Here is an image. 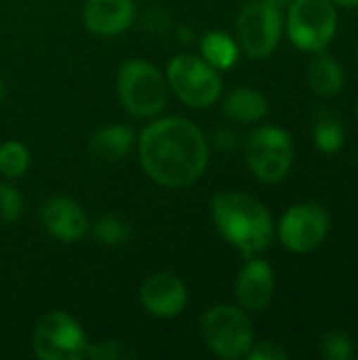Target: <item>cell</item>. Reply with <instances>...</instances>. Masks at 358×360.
<instances>
[{
    "label": "cell",
    "instance_id": "6da1fadb",
    "mask_svg": "<svg viewBox=\"0 0 358 360\" xmlns=\"http://www.w3.org/2000/svg\"><path fill=\"white\" fill-rule=\"evenodd\" d=\"M139 162L150 179L165 188H186L209 167V141L188 118L165 116L152 120L137 139Z\"/></svg>",
    "mask_w": 358,
    "mask_h": 360
},
{
    "label": "cell",
    "instance_id": "7a4b0ae2",
    "mask_svg": "<svg viewBox=\"0 0 358 360\" xmlns=\"http://www.w3.org/2000/svg\"><path fill=\"white\" fill-rule=\"evenodd\" d=\"M211 217L219 236L245 259L266 251L276 234L270 211L245 192H222L211 200Z\"/></svg>",
    "mask_w": 358,
    "mask_h": 360
},
{
    "label": "cell",
    "instance_id": "3957f363",
    "mask_svg": "<svg viewBox=\"0 0 358 360\" xmlns=\"http://www.w3.org/2000/svg\"><path fill=\"white\" fill-rule=\"evenodd\" d=\"M116 93L122 108L135 118H154L169 103L167 76L146 59H129L116 76Z\"/></svg>",
    "mask_w": 358,
    "mask_h": 360
},
{
    "label": "cell",
    "instance_id": "277c9868",
    "mask_svg": "<svg viewBox=\"0 0 358 360\" xmlns=\"http://www.w3.org/2000/svg\"><path fill=\"white\" fill-rule=\"evenodd\" d=\"M200 335L205 346L224 360L245 359L255 344V329L247 310L230 304H217L203 314Z\"/></svg>",
    "mask_w": 358,
    "mask_h": 360
},
{
    "label": "cell",
    "instance_id": "5b68a950",
    "mask_svg": "<svg viewBox=\"0 0 358 360\" xmlns=\"http://www.w3.org/2000/svg\"><path fill=\"white\" fill-rule=\"evenodd\" d=\"M169 89L190 108H211L224 91V80L219 70L209 65L203 57L181 53L173 57L167 65Z\"/></svg>",
    "mask_w": 358,
    "mask_h": 360
},
{
    "label": "cell",
    "instance_id": "8992f818",
    "mask_svg": "<svg viewBox=\"0 0 358 360\" xmlns=\"http://www.w3.org/2000/svg\"><path fill=\"white\" fill-rule=\"evenodd\" d=\"M338 32V11L331 0H291L287 13V36L306 53L327 51Z\"/></svg>",
    "mask_w": 358,
    "mask_h": 360
},
{
    "label": "cell",
    "instance_id": "52a82bcc",
    "mask_svg": "<svg viewBox=\"0 0 358 360\" xmlns=\"http://www.w3.org/2000/svg\"><path fill=\"white\" fill-rule=\"evenodd\" d=\"M245 156L255 179L262 184H279L293 167L295 146L285 129L260 127L249 135Z\"/></svg>",
    "mask_w": 358,
    "mask_h": 360
},
{
    "label": "cell",
    "instance_id": "ba28073f",
    "mask_svg": "<svg viewBox=\"0 0 358 360\" xmlns=\"http://www.w3.org/2000/svg\"><path fill=\"white\" fill-rule=\"evenodd\" d=\"M32 346L42 360H78L84 359L89 340L74 316L63 310H51L38 319Z\"/></svg>",
    "mask_w": 358,
    "mask_h": 360
},
{
    "label": "cell",
    "instance_id": "9c48e42d",
    "mask_svg": "<svg viewBox=\"0 0 358 360\" xmlns=\"http://www.w3.org/2000/svg\"><path fill=\"white\" fill-rule=\"evenodd\" d=\"M281 34L283 13L279 6L251 0L241 8L236 17V42L247 57L255 61L270 57L281 42Z\"/></svg>",
    "mask_w": 358,
    "mask_h": 360
},
{
    "label": "cell",
    "instance_id": "30bf717a",
    "mask_svg": "<svg viewBox=\"0 0 358 360\" xmlns=\"http://www.w3.org/2000/svg\"><path fill=\"white\" fill-rule=\"evenodd\" d=\"M329 228H331L329 213L321 205L300 202L283 213L276 226V234L287 251L304 255L317 251L325 243Z\"/></svg>",
    "mask_w": 358,
    "mask_h": 360
},
{
    "label": "cell",
    "instance_id": "8fae6325",
    "mask_svg": "<svg viewBox=\"0 0 358 360\" xmlns=\"http://www.w3.org/2000/svg\"><path fill=\"white\" fill-rule=\"evenodd\" d=\"M139 302L150 316L175 319L188 306V289L177 274L156 272L141 283Z\"/></svg>",
    "mask_w": 358,
    "mask_h": 360
},
{
    "label": "cell",
    "instance_id": "7c38bea8",
    "mask_svg": "<svg viewBox=\"0 0 358 360\" xmlns=\"http://www.w3.org/2000/svg\"><path fill=\"white\" fill-rule=\"evenodd\" d=\"M274 289L276 278L272 266L266 259H260L257 255L247 257L234 283V295L238 306L247 312H262L270 306Z\"/></svg>",
    "mask_w": 358,
    "mask_h": 360
},
{
    "label": "cell",
    "instance_id": "4fadbf2b",
    "mask_svg": "<svg viewBox=\"0 0 358 360\" xmlns=\"http://www.w3.org/2000/svg\"><path fill=\"white\" fill-rule=\"evenodd\" d=\"M40 224L46 234L61 243H76L91 230V221L84 209L76 200L65 196L44 200V205L40 207Z\"/></svg>",
    "mask_w": 358,
    "mask_h": 360
},
{
    "label": "cell",
    "instance_id": "5bb4252c",
    "mask_svg": "<svg viewBox=\"0 0 358 360\" xmlns=\"http://www.w3.org/2000/svg\"><path fill=\"white\" fill-rule=\"evenodd\" d=\"M133 0H87L82 8L84 27L97 36H118L135 21Z\"/></svg>",
    "mask_w": 358,
    "mask_h": 360
},
{
    "label": "cell",
    "instance_id": "9a60e30c",
    "mask_svg": "<svg viewBox=\"0 0 358 360\" xmlns=\"http://www.w3.org/2000/svg\"><path fill=\"white\" fill-rule=\"evenodd\" d=\"M135 131L127 124H108L97 129L89 139V152L106 162H118L131 154Z\"/></svg>",
    "mask_w": 358,
    "mask_h": 360
},
{
    "label": "cell",
    "instance_id": "2e32d148",
    "mask_svg": "<svg viewBox=\"0 0 358 360\" xmlns=\"http://www.w3.org/2000/svg\"><path fill=\"white\" fill-rule=\"evenodd\" d=\"M224 114L238 124H253L266 118L268 114V99L262 91L253 86H238L230 91L222 103Z\"/></svg>",
    "mask_w": 358,
    "mask_h": 360
},
{
    "label": "cell",
    "instance_id": "e0dca14e",
    "mask_svg": "<svg viewBox=\"0 0 358 360\" xmlns=\"http://www.w3.org/2000/svg\"><path fill=\"white\" fill-rule=\"evenodd\" d=\"M308 84L319 97H335L346 84L344 68L335 57L325 51H319L308 63Z\"/></svg>",
    "mask_w": 358,
    "mask_h": 360
},
{
    "label": "cell",
    "instance_id": "ac0fdd59",
    "mask_svg": "<svg viewBox=\"0 0 358 360\" xmlns=\"http://www.w3.org/2000/svg\"><path fill=\"white\" fill-rule=\"evenodd\" d=\"M241 46L226 32H207L200 38V57L215 70H230L238 61Z\"/></svg>",
    "mask_w": 358,
    "mask_h": 360
},
{
    "label": "cell",
    "instance_id": "d6986e66",
    "mask_svg": "<svg viewBox=\"0 0 358 360\" xmlns=\"http://www.w3.org/2000/svg\"><path fill=\"white\" fill-rule=\"evenodd\" d=\"M91 232L93 238L103 247H122L131 240L133 226L116 213H106L91 226Z\"/></svg>",
    "mask_w": 358,
    "mask_h": 360
},
{
    "label": "cell",
    "instance_id": "ffe728a7",
    "mask_svg": "<svg viewBox=\"0 0 358 360\" xmlns=\"http://www.w3.org/2000/svg\"><path fill=\"white\" fill-rule=\"evenodd\" d=\"M346 131L338 116L329 112H321L314 122V146L323 154H335L344 148Z\"/></svg>",
    "mask_w": 358,
    "mask_h": 360
},
{
    "label": "cell",
    "instance_id": "44dd1931",
    "mask_svg": "<svg viewBox=\"0 0 358 360\" xmlns=\"http://www.w3.org/2000/svg\"><path fill=\"white\" fill-rule=\"evenodd\" d=\"M30 167V152L19 141H4L0 146V175L6 179H19Z\"/></svg>",
    "mask_w": 358,
    "mask_h": 360
},
{
    "label": "cell",
    "instance_id": "7402d4cb",
    "mask_svg": "<svg viewBox=\"0 0 358 360\" xmlns=\"http://www.w3.org/2000/svg\"><path fill=\"white\" fill-rule=\"evenodd\" d=\"M321 354L327 360H350L357 356V348L350 335L342 331H329L321 342Z\"/></svg>",
    "mask_w": 358,
    "mask_h": 360
},
{
    "label": "cell",
    "instance_id": "603a6c76",
    "mask_svg": "<svg viewBox=\"0 0 358 360\" xmlns=\"http://www.w3.org/2000/svg\"><path fill=\"white\" fill-rule=\"evenodd\" d=\"M23 213V196L21 192L11 186L0 181V221L2 224H13L21 217Z\"/></svg>",
    "mask_w": 358,
    "mask_h": 360
},
{
    "label": "cell",
    "instance_id": "cb8c5ba5",
    "mask_svg": "<svg viewBox=\"0 0 358 360\" xmlns=\"http://www.w3.org/2000/svg\"><path fill=\"white\" fill-rule=\"evenodd\" d=\"M135 352L124 344V342H101V344H89L84 359L97 360H116V359H131Z\"/></svg>",
    "mask_w": 358,
    "mask_h": 360
},
{
    "label": "cell",
    "instance_id": "d4e9b609",
    "mask_svg": "<svg viewBox=\"0 0 358 360\" xmlns=\"http://www.w3.org/2000/svg\"><path fill=\"white\" fill-rule=\"evenodd\" d=\"M245 359L249 360H287L289 359V352L285 348H281L279 344L274 342H260V344H253L251 350L247 352Z\"/></svg>",
    "mask_w": 358,
    "mask_h": 360
},
{
    "label": "cell",
    "instance_id": "484cf974",
    "mask_svg": "<svg viewBox=\"0 0 358 360\" xmlns=\"http://www.w3.org/2000/svg\"><path fill=\"white\" fill-rule=\"evenodd\" d=\"M236 137L230 133V131H217L215 133V143H217V148H234L236 143Z\"/></svg>",
    "mask_w": 358,
    "mask_h": 360
},
{
    "label": "cell",
    "instance_id": "4316f807",
    "mask_svg": "<svg viewBox=\"0 0 358 360\" xmlns=\"http://www.w3.org/2000/svg\"><path fill=\"white\" fill-rule=\"evenodd\" d=\"M335 6H344V8H358V0H331Z\"/></svg>",
    "mask_w": 358,
    "mask_h": 360
},
{
    "label": "cell",
    "instance_id": "83f0119b",
    "mask_svg": "<svg viewBox=\"0 0 358 360\" xmlns=\"http://www.w3.org/2000/svg\"><path fill=\"white\" fill-rule=\"evenodd\" d=\"M264 2L274 4V6H279V8H283V6H289V2H291V0H264Z\"/></svg>",
    "mask_w": 358,
    "mask_h": 360
},
{
    "label": "cell",
    "instance_id": "f1b7e54d",
    "mask_svg": "<svg viewBox=\"0 0 358 360\" xmlns=\"http://www.w3.org/2000/svg\"><path fill=\"white\" fill-rule=\"evenodd\" d=\"M2 95H4V82H2V78H0V99H2Z\"/></svg>",
    "mask_w": 358,
    "mask_h": 360
},
{
    "label": "cell",
    "instance_id": "f546056e",
    "mask_svg": "<svg viewBox=\"0 0 358 360\" xmlns=\"http://www.w3.org/2000/svg\"><path fill=\"white\" fill-rule=\"evenodd\" d=\"M357 120H358V103H357Z\"/></svg>",
    "mask_w": 358,
    "mask_h": 360
}]
</instances>
